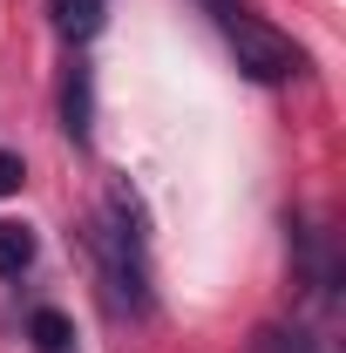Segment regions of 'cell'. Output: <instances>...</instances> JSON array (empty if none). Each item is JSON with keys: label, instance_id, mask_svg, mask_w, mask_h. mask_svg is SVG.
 I'll return each instance as SVG.
<instances>
[{"label": "cell", "instance_id": "obj_6", "mask_svg": "<svg viewBox=\"0 0 346 353\" xmlns=\"http://www.w3.org/2000/svg\"><path fill=\"white\" fill-rule=\"evenodd\" d=\"M34 265V231L14 218H0V279H21Z\"/></svg>", "mask_w": 346, "mask_h": 353}, {"label": "cell", "instance_id": "obj_9", "mask_svg": "<svg viewBox=\"0 0 346 353\" xmlns=\"http://www.w3.org/2000/svg\"><path fill=\"white\" fill-rule=\"evenodd\" d=\"M21 183H28V163H21L14 150H0V197H14Z\"/></svg>", "mask_w": 346, "mask_h": 353}, {"label": "cell", "instance_id": "obj_8", "mask_svg": "<svg viewBox=\"0 0 346 353\" xmlns=\"http://www.w3.org/2000/svg\"><path fill=\"white\" fill-rule=\"evenodd\" d=\"M319 340L312 333H285V326H265L258 333V353H312Z\"/></svg>", "mask_w": 346, "mask_h": 353}, {"label": "cell", "instance_id": "obj_3", "mask_svg": "<svg viewBox=\"0 0 346 353\" xmlns=\"http://www.w3.org/2000/svg\"><path fill=\"white\" fill-rule=\"evenodd\" d=\"M285 231H292V265H299V285L312 292V299H340V252H333V238H326L319 224H305V218H292Z\"/></svg>", "mask_w": 346, "mask_h": 353}, {"label": "cell", "instance_id": "obj_10", "mask_svg": "<svg viewBox=\"0 0 346 353\" xmlns=\"http://www.w3.org/2000/svg\"><path fill=\"white\" fill-rule=\"evenodd\" d=\"M204 7H211L217 21H224V14H231V7H238V0H204Z\"/></svg>", "mask_w": 346, "mask_h": 353}, {"label": "cell", "instance_id": "obj_1", "mask_svg": "<svg viewBox=\"0 0 346 353\" xmlns=\"http://www.w3.org/2000/svg\"><path fill=\"white\" fill-rule=\"evenodd\" d=\"M88 252H95V272H102V299H109V312H130V319H143V312H150L143 218H136V197L123 190V183L109 190V211L88 224Z\"/></svg>", "mask_w": 346, "mask_h": 353}, {"label": "cell", "instance_id": "obj_4", "mask_svg": "<svg viewBox=\"0 0 346 353\" xmlns=\"http://www.w3.org/2000/svg\"><path fill=\"white\" fill-rule=\"evenodd\" d=\"M88 123H95V75L75 61L61 75V130L75 136V143H88Z\"/></svg>", "mask_w": 346, "mask_h": 353}, {"label": "cell", "instance_id": "obj_7", "mask_svg": "<svg viewBox=\"0 0 346 353\" xmlns=\"http://www.w3.org/2000/svg\"><path fill=\"white\" fill-rule=\"evenodd\" d=\"M28 333H34V347H41V353H68V347H75V326H68V312H54V306L34 312V319H28Z\"/></svg>", "mask_w": 346, "mask_h": 353}, {"label": "cell", "instance_id": "obj_2", "mask_svg": "<svg viewBox=\"0 0 346 353\" xmlns=\"http://www.w3.org/2000/svg\"><path fill=\"white\" fill-rule=\"evenodd\" d=\"M224 41H231V54H238V68L252 75V82H292L305 68V48L292 41V34H278L272 21H258V14H245V7H231L224 21Z\"/></svg>", "mask_w": 346, "mask_h": 353}, {"label": "cell", "instance_id": "obj_5", "mask_svg": "<svg viewBox=\"0 0 346 353\" xmlns=\"http://www.w3.org/2000/svg\"><path fill=\"white\" fill-rule=\"evenodd\" d=\"M48 14H54V34L61 41H95L102 34V21H109V0H48Z\"/></svg>", "mask_w": 346, "mask_h": 353}]
</instances>
